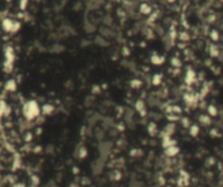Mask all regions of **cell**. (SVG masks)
I'll list each match as a JSON object with an SVG mask.
<instances>
[{
  "label": "cell",
  "mask_w": 223,
  "mask_h": 187,
  "mask_svg": "<svg viewBox=\"0 0 223 187\" xmlns=\"http://www.w3.org/2000/svg\"><path fill=\"white\" fill-rule=\"evenodd\" d=\"M23 113H24V116L27 120H33V119L37 118L40 113V108H39L37 101H27L23 107Z\"/></svg>",
  "instance_id": "obj_1"
},
{
  "label": "cell",
  "mask_w": 223,
  "mask_h": 187,
  "mask_svg": "<svg viewBox=\"0 0 223 187\" xmlns=\"http://www.w3.org/2000/svg\"><path fill=\"white\" fill-rule=\"evenodd\" d=\"M113 144L110 140H102V142H99L98 145V151L99 155H100L101 158L108 159L109 155L111 154V150H112Z\"/></svg>",
  "instance_id": "obj_2"
},
{
  "label": "cell",
  "mask_w": 223,
  "mask_h": 187,
  "mask_svg": "<svg viewBox=\"0 0 223 187\" xmlns=\"http://www.w3.org/2000/svg\"><path fill=\"white\" fill-rule=\"evenodd\" d=\"M106 161H107V159L99 157L98 159H96L95 161L91 162V172H93L94 175L101 174V172L103 171V168H105Z\"/></svg>",
  "instance_id": "obj_3"
},
{
  "label": "cell",
  "mask_w": 223,
  "mask_h": 187,
  "mask_svg": "<svg viewBox=\"0 0 223 187\" xmlns=\"http://www.w3.org/2000/svg\"><path fill=\"white\" fill-rule=\"evenodd\" d=\"M3 29L7 32H17L20 29V23L19 22H14L10 19H6L2 23Z\"/></svg>",
  "instance_id": "obj_4"
},
{
  "label": "cell",
  "mask_w": 223,
  "mask_h": 187,
  "mask_svg": "<svg viewBox=\"0 0 223 187\" xmlns=\"http://www.w3.org/2000/svg\"><path fill=\"white\" fill-rule=\"evenodd\" d=\"M124 120H125V124L127 126H130L131 128L134 127V111L131 110V109H127L124 112Z\"/></svg>",
  "instance_id": "obj_5"
},
{
  "label": "cell",
  "mask_w": 223,
  "mask_h": 187,
  "mask_svg": "<svg viewBox=\"0 0 223 187\" xmlns=\"http://www.w3.org/2000/svg\"><path fill=\"white\" fill-rule=\"evenodd\" d=\"M105 3V0H87L86 8L88 10H96L99 9Z\"/></svg>",
  "instance_id": "obj_6"
},
{
  "label": "cell",
  "mask_w": 223,
  "mask_h": 187,
  "mask_svg": "<svg viewBox=\"0 0 223 187\" xmlns=\"http://www.w3.org/2000/svg\"><path fill=\"white\" fill-rule=\"evenodd\" d=\"M179 152H180V148L176 145H173V146H170L168 148H164V154L169 158H173V157L178 156Z\"/></svg>",
  "instance_id": "obj_7"
},
{
  "label": "cell",
  "mask_w": 223,
  "mask_h": 187,
  "mask_svg": "<svg viewBox=\"0 0 223 187\" xmlns=\"http://www.w3.org/2000/svg\"><path fill=\"white\" fill-rule=\"evenodd\" d=\"M135 109H136V111L142 115V116H145V115L147 114L146 105H145V102L142 100V99H138V100L136 101V103H135Z\"/></svg>",
  "instance_id": "obj_8"
},
{
  "label": "cell",
  "mask_w": 223,
  "mask_h": 187,
  "mask_svg": "<svg viewBox=\"0 0 223 187\" xmlns=\"http://www.w3.org/2000/svg\"><path fill=\"white\" fill-rule=\"evenodd\" d=\"M196 79V73L193 70H187L186 75H185V83L187 85H192Z\"/></svg>",
  "instance_id": "obj_9"
},
{
  "label": "cell",
  "mask_w": 223,
  "mask_h": 187,
  "mask_svg": "<svg viewBox=\"0 0 223 187\" xmlns=\"http://www.w3.org/2000/svg\"><path fill=\"white\" fill-rule=\"evenodd\" d=\"M150 61H151V63L155 65H161L164 61H166V59H164L163 55H158V53H154V55H151Z\"/></svg>",
  "instance_id": "obj_10"
},
{
  "label": "cell",
  "mask_w": 223,
  "mask_h": 187,
  "mask_svg": "<svg viewBox=\"0 0 223 187\" xmlns=\"http://www.w3.org/2000/svg\"><path fill=\"white\" fill-rule=\"evenodd\" d=\"M147 132H148V134L150 135L151 137H154L157 135V133H158V126H157V124L155 122H150L148 125H147Z\"/></svg>",
  "instance_id": "obj_11"
},
{
  "label": "cell",
  "mask_w": 223,
  "mask_h": 187,
  "mask_svg": "<svg viewBox=\"0 0 223 187\" xmlns=\"http://www.w3.org/2000/svg\"><path fill=\"white\" fill-rule=\"evenodd\" d=\"M94 135H95V137H96L97 140H99V142H102L103 138H105V130L103 128H101V127H96L95 130H94Z\"/></svg>",
  "instance_id": "obj_12"
},
{
  "label": "cell",
  "mask_w": 223,
  "mask_h": 187,
  "mask_svg": "<svg viewBox=\"0 0 223 187\" xmlns=\"http://www.w3.org/2000/svg\"><path fill=\"white\" fill-rule=\"evenodd\" d=\"M175 124L174 123H169V124L166 125V127H164V130H163V133H164V135L166 136H172L173 133L175 132Z\"/></svg>",
  "instance_id": "obj_13"
},
{
  "label": "cell",
  "mask_w": 223,
  "mask_h": 187,
  "mask_svg": "<svg viewBox=\"0 0 223 187\" xmlns=\"http://www.w3.org/2000/svg\"><path fill=\"white\" fill-rule=\"evenodd\" d=\"M139 12L144 15H148L151 13V7L148 3H142L139 6Z\"/></svg>",
  "instance_id": "obj_14"
},
{
  "label": "cell",
  "mask_w": 223,
  "mask_h": 187,
  "mask_svg": "<svg viewBox=\"0 0 223 187\" xmlns=\"http://www.w3.org/2000/svg\"><path fill=\"white\" fill-rule=\"evenodd\" d=\"M41 111H43L44 114L50 115L51 113L55 111V107H53L51 103H45V105L43 106V108H41Z\"/></svg>",
  "instance_id": "obj_15"
},
{
  "label": "cell",
  "mask_w": 223,
  "mask_h": 187,
  "mask_svg": "<svg viewBox=\"0 0 223 187\" xmlns=\"http://www.w3.org/2000/svg\"><path fill=\"white\" fill-rule=\"evenodd\" d=\"M209 53H210L211 57L213 58L219 57V55H220V48L216 45H211L210 48H209Z\"/></svg>",
  "instance_id": "obj_16"
},
{
  "label": "cell",
  "mask_w": 223,
  "mask_h": 187,
  "mask_svg": "<svg viewBox=\"0 0 223 187\" xmlns=\"http://www.w3.org/2000/svg\"><path fill=\"white\" fill-rule=\"evenodd\" d=\"M199 122L204 126H207V125H209L211 123V119L208 114H202L199 116Z\"/></svg>",
  "instance_id": "obj_17"
},
{
  "label": "cell",
  "mask_w": 223,
  "mask_h": 187,
  "mask_svg": "<svg viewBox=\"0 0 223 187\" xmlns=\"http://www.w3.org/2000/svg\"><path fill=\"white\" fill-rule=\"evenodd\" d=\"M95 43L98 46H100V47H107V46H109V43L103 36H97L95 38Z\"/></svg>",
  "instance_id": "obj_18"
},
{
  "label": "cell",
  "mask_w": 223,
  "mask_h": 187,
  "mask_svg": "<svg viewBox=\"0 0 223 187\" xmlns=\"http://www.w3.org/2000/svg\"><path fill=\"white\" fill-rule=\"evenodd\" d=\"M130 86L134 89H138L143 86V82L138 78H133L130 81Z\"/></svg>",
  "instance_id": "obj_19"
},
{
  "label": "cell",
  "mask_w": 223,
  "mask_h": 187,
  "mask_svg": "<svg viewBox=\"0 0 223 187\" xmlns=\"http://www.w3.org/2000/svg\"><path fill=\"white\" fill-rule=\"evenodd\" d=\"M110 178L112 181H115V182H118L122 178V173L120 172L119 170H113L112 172L110 173Z\"/></svg>",
  "instance_id": "obj_20"
},
{
  "label": "cell",
  "mask_w": 223,
  "mask_h": 187,
  "mask_svg": "<svg viewBox=\"0 0 223 187\" xmlns=\"http://www.w3.org/2000/svg\"><path fill=\"white\" fill-rule=\"evenodd\" d=\"M87 155H88V151H87V148L84 146L79 147V149H77V157H79V159H84L87 157Z\"/></svg>",
  "instance_id": "obj_21"
},
{
  "label": "cell",
  "mask_w": 223,
  "mask_h": 187,
  "mask_svg": "<svg viewBox=\"0 0 223 187\" xmlns=\"http://www.w3.org/2000/svg\"><path fill=\"white\" fill-rule=\"evenodd\" d=\"M161 82H162V75L161 74H155L151 78V83L155 86H159L161 84Z\"/></svg>",
  "instance_id": "obj_22"
},
{
  "label": "cell",
  "mask_w": 223,
  "mask_h": 187,
  "mask_svg": "<svg viewBox=\"0 0 223 187\" xmlns=\"http://www.w3.org/2000/svg\"><path fill=\"white\" fill-rule=\"evenodd\" d=\"M199 126L198 125H196V124H194V125H190V136H193V137H196L197 135L199 134Z\"/></svg>",
  "instance_id": "obj_23"
},
{
  "label": "cell",
  "mask_w": 223,
  "mask_h": 187,
  "mask_svg": "<svg viewBox=\"0 0 223 187\" xmlns=\"http://www.w3.org/2000/svg\"><path fill=\"white\" fill-rule=\"evenodd\" d=\"M143 150L142 149H138V148H134L130 151V156L131 157H134V158H137V157H142L143 156Z\"/></svg>",
  "instance_id": "obj_24"
},
{
  "label": "cell",
  "mask_w": 223,
  "mask_h": 187,
  "mask_svg": "<svg viewBox=\"0 0 223 187\" xmlns=\"http://www.w3.org/2000/svg\"><path fill=\"white\" fill-rule=\"evenodd\" d=\"M84 29L87 32V33H93V32L96 29V27H95V25H94L91 22H86L84 24Z\"/></svg>",
  "instance_id": "obj_25"
},
{
  "label": "cell",
  "mask_w": 223,
  "mask_h": 187,
  "mask_svg": "<svg viewBox=\"0 0 223 187\" xmlns=\"http://www.w3.org/2000/svg\"><path fill=\"white\" fill-rule=\"evenodd\" d=\"M129 187H144V183L138 180H132L129 183Z\"/></svg>",
  "instance_id": "obj_26"
},
{
  "label": "cell",
  "mask_w": 223,
  "mask_h": 187,
  "mask_svg": "<svg viewBox=\"0 0 223 187\" xmlns=\"http://www.w3.org/2000/svg\"><path fill=\"white\" fill-rule=\"evenodd\" d=\"M100 120V116H99V114H97V113H95V114H93V116L91 118L88 119V123L91 125V126H94V125L96 124L98 121Z\"/></svg>",
  "instance_id": "obj_27"
},
{
  "label": "cell",
  "mask_w": 223,
  "mask_h": 187,
  "mask_svg": "<svg viewBox=\"0 0 223 187\" xmlns=\"http://www.w3.org/2000/svg\"><path fill=\"white\" fill-rule=\"evenodd\" d=\"M208 114L210 115V116H214V115L218 114V109H217L213 105H210V106L208 107Z\"/></svg>",
  "instance_id": "obj_28"
},
{
  "label": "cell",
  "mask_w": 223,
  "mask_h": 187,
  "mask_svg": "<svg viewBox=\"0 0 223 187\" xmlns=\"http://www.w3.org/2000/svg\"><path fill=\"white\" fill-rule=\"evenodd\" d=\"M171 64L173 65V67H180L181 65H182V61L179 59V58H172L171 59Z\"/></svg>",
  "instance_id": "obj_29"
},
{
  "label": "cell",
  "mask_w": 223,
  "mask_h": 187,
  "mask_svg": "<svg viewBox=\"0 0 223 187\" xmlns=\"http://www.w3.org/2000/svg\"><path fill=\"white\" fill-rule=\"evenodd\" d=\"M210 37H211V39H212L213 41H218L219 38H220L219 32L216 31V29H212V31H211V33H210Z\"/></svg>",
  "instance_id": "obj_30"
},
{
  "label": "cell",
  "mask_w": 223,
  "mask_h": 187,
  "mask_svg": "<svg viewBox=\"0 0 223 187\" xmlns=\"http://www.w3.org/2000/svg\"><path fill=\"white\" fill-rule=\"evenodd\" d=\"M147 102H148L149 106L154 107L156 105H158V99L156 98V96H154V99H152V96H149L148 99H147Z\"/></svg>",
  "instance_id": "obj_31"
},
{
  "label": "cell",
  "mask_w": 223,
  "mask_h": 187,
  "mask_svg": "<svg viewBox=\"0 0 223 187\" xmlns=\"http://www.w3.org/2000/svg\"><path fill=\"white\" fill-rule=\"evenodd\" d=\"M100 33H101V36H103L106 38V37H110L111 36V31L109 29H107V27H102V29H100Z\"/></svg>",
  "instance_id": "obj_32"
},
{
  "label": "cell",
  "mask_w": 223,
  "mask_h": 187,
  "mask_svg": "<svg viewBox=\"0 0 223 187\" xmlns=\"http://www.w3.org/2000/svg\"><path fill=\"white\" fill-rule=\"evenodd\" d=\"M15 82L14 81H10L7 83V88L9 89V90H14L15 89Z\"/></svg>",
  "instance_id": "obj_33"
},
{
  "label": "cell",
  "mask_w": 223,
  "mask_h": 187,
  "mask_svg": "<svg viewBox=\"0 0 223 187\" xmlns=\"http://www.w3.org/2000/svg\"><path fill=\"white\" fill-rule=\"evenodd\" d=\"M180 39L182 41H187L188 39H190V36H188V34H187V33L183 32V33L180 34Z\"/></svg>",
  "instance_id": "obj_34"
},
{
  "label": "cell",
  "mask_w": 223,
  "mask_h": 187,
  "mask_svg": "<svg viewBox=\"0 0 223 187\" xmlns=\"http://www.w3.org/2000/svg\"><path fill=\"white\" fill-rule=\"evenodd\" d=\"M181 122H182V125L184 127H190V120H188V119L187 118H184V119H182V121H181Z\"/></svg>",
  "instance_id": "obj_35"
},
{
  "label": "cell",
  "mask_w": 223,
  "mask_h": 187,
  "mask_svg": "<svg viewBox=\"0 0 223 187\" xmlns=\"http://www.w3.org/2000/svg\"><path fill=\"white\" fill-rule=\"evenodd\" d=\"M117 130H118V132H123V131L125 130V124L124 123H119L118 125H117V127H115Z\"/></svg>",
  "instance_id": "obj_36"
},
{
  "label": "cell",
  "mask_w": 223,
  "mask_h": 187,
  "mask_svg": "<svg viewBox=\"0 0 223 187\" xmlns=\"http://www.w3.org/2000/svg\"><path fill=\"white\" fill-rule=\"evenodd\" d=\"M32 182H33L34 186H37V185L39 184V178L37 177L36 175H35V176H32Z\"/></svg>",
  "instance_id": "obj_37"
},
{
  "label": "cell",
  "mask_w": 223,
  "mask_h": 187,
  "mask_svg": "<svg viewBox=\"0 0 223 187\" xmlns=\"http://www.w3.org/2000/svg\"><path fill=\"white\" fill-rule=\"evenodd\" d=\"M45 187H59V186H58L53 181H49V182L45 185Z\"/></svg>",
  "instance_id": "obj_38"
},
{
  "label": "cell",
  "mask_w": 223,
  "mask_h": 187,
  "mask_svg": "<svg viewBox=\"0 0 223 187\" xmlns=\"http://www.w3.org/2000/svg\"><path fill=\"white\" fill-rule=\"evenodd\" d=\"M20 6H21V9H25L26 6H27V0H21Z\"/></svg>",
  "instance_id": "obj_39"
},
{
  "label": "cell",
  "mask_w": 223,
  "mask_h": 187,
  "mask_svg": "<svg viewBox=\"0 0 223 187\" xmlns=\"http://www.w3.org/2000/svg\"><path fill=\"white\" fill-rule=\"evenodd\" d=\"M93 93H95L97 95V94L100 93V88H99V86H97V85H95V86L93 87Z\"/></svg>",
  "instance_id": "obj_40"
},
{
  "label": "cell",
  "mask_w": 223,
  "mask_h": 187,
  "mask_svg": "<svg viewBox=\"0 0 223 187\" xmlns=\"http://www.w3.org/2000/svg\"><path fill=\"white\" fill-rule=\"evenodd\" d=\"M31 139H32V134H31V133H27L25 140H26V142H31Z\"/></svg>",
  "instance_id": "obj_41"
},
{
  "label": "cell",
  "mask_w": 223,
  "mask_h": 187,
  "mask_svg": "<svg viewBox=\"0 0 223 187\" xmlns=\"http://www.w3.org/2000/svg\"><path fill=\"white\" fill-rule=\"evenodd\" d=\"M14 187H25L24 184H15Z\"/></svg>",
  "instance_id": "obj_42"
},
{
  "label": "cell",
  "mask_w": 223,
  "mask_h": 187,
  "mask_svg": "<svg viewBox=\"0 0 223 187\" xmlns=\"http://www.w3.org/2000/svg\"><path fill=\"white\" fill-rule=\"evenodd\" d=\"M73 170H74V174H76V173H79V169H76V168H75V166H74V169H73Z\"/></svg>",
  "instance_id": "obj_43"
},
{
  "label": "cell",
  "mask_w": 223,
  "mask_h": 187,
  "mask_svg": "<svg viewBox=\"0 0 223 187\" xmlns=\"http://www.w3.org/2000/svg\"><path fill=\"white\" fill-rule=\"evenodd\" d=\"M168 1H169V2H174L175 0H168Z\"/></svg>",
  "instance_id": "obj_44"
},
{
  "label": "cell",
  "mask_w": 223,
  "mask_h": 187,
  "mask_svg": "<svg viewBox=\"0 0 223 187\" xmlns=\"http://www.w3.org/2000/svg\"><path fill=\"white\" fill-rule=\"evenodd\" d=\"M32 187H36V186H34V185H33V186H32Z\"/></svg>",
  "instance_id": "obj_45"
}]
</instances>
